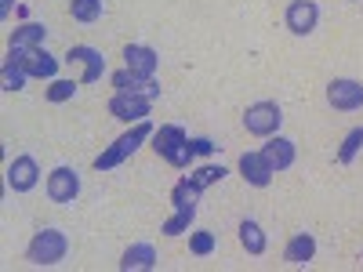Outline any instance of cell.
<instances>
[{
    "label": "cell",
    "instance_id": "1",
    "mask_svg": "<svg viewBox=\"0 0 363 272\" xmlns=\"http://www.w3.org/2000/svg\"><path fill=\"white\" fill-rule=\"evenodd\" d=\"M66 254H69V236L62 229H40L29 239V261L37 268H51L58 261H66Z\"/></svg>",
    "mask_w": 363,
    "mask_h": 272
},
{
    "label": "cell",
    "instance_id": "2",
    "mask_svg": "<svg viewBox=\"0 0 363 272\" xmlns=\"http://www.w3.org/2000/svg\"><path fill=\"white\" fill-rule=\"evenodd\" d=\"M153 149L171 164V167H189L193 160V149H189V135L182 131L178 124H164L160 131H153Z\"/></svg>",
    "mask_w": 363,
    "mask_h": 272
},
{
    "label": "cell",
    "instance_id": "3",
    "mask_svg": "<svg viewBox=\"0 0 363 272\" xmlns=\"http://www.w3.org/2000/svg\"><path fill=\"white\" fill-rule=\"evenodd\" d=\"M145 138H153V124H149V120H142V124H131V131H128V135H120V138L106 149V153L95 160V167H99V171H113V167H120V164H124Z\"/></svg>",
    "mask_w": 363,
    "mask_h": 272
},
{
    "label": "cell",
    "instance_id": "4",
    "mask_svg": "<svg viewBox=\"0 0 363 272\" xmlns=\"http://www.w3.org/2000/svg\"><path fill=\"white\" fill-rule=\"evenodd\" d=\"M280 124H284V109L277 102H255L244 113V128L255 138H272V135L280 131Z\"/></svg>",
    "mask_w": 363,
    "mask_h": 272
},
{
    "label": "cell",
    "instance_id": "5",
    "mask_svg": "<svg viewBox=\"0 0 363 272\" xmlns=\"http://www.w3.org/2000/svg\"><path fill=\"white\" fill-rule=\"evenodd\" d=\"M327 102L335 106L338 113H356L363 106V84L359 80H349V76H338L327 84Z\"/></svg>",
    "mask_w": 363,
    "mask_h": 272
},
{
    "label": "cell",
    "instance_id": "6",
    "mask_svg": "<svg viewBox=\"0 0 363 272\" xmlns=\"http://www.w3.org/2000/svg\"><path fill=\"white\" fill-rule=\"evenodd\" d=\"M149 109H153V98H145V95H124V91H116L113 102H109V113L116 120H124V124H142V120L149 116Z\"/></svg>",
    "mask_w": 363,
    "mask_h": 272
},
{
    "label": "cell",
    "instance_id": "7",
    "mask_svg": "<svg viewBox=\"0 0 363 272\" xmlns=\"http://www.w3.org/2000/svg\"><path fill=\"white\" fill-rule=\"evenodd\" d=\"M40 186V167L33 157H15L8 164V189L11 193H33Z\"/></svg>",
    "mask_w": 363,
    "mask_h": 272
},
{
    "label": "cell",
    "instance_id": "8",
    "mask_svg": "<svg viewBox=\"0 0 363 272\" xmlns=\"http://www.w3.org/2000/svg\"><path fill=\"white\" fill-rule=\"evenodd\" d=\"M48 196L51 203H73L80 196V174L73 167H55L48 174Z\"/></svg>",
    "mask_w": 363,
    "mask_h": 272
},
{
    "label": "cell",
    "instance_id": "9",
    "mask_svg": "<svg viewBox=\"0 0 363 272\" xmlns=\"http://www.w3.org/2000/svg\"><path fill=\"white\" fill-rule=\"evenodd\" d=\"M320 22V8H316V0H291V8H287V29L294 37H309L313 29Z\"/></svg>",
    "mask_w": 363,
    "mask_h": 272
},
{
    "label": "cell",
    "instance_id": "10",
    "mask_svg": "<svg viewBox=\"0 0 363 272\" xmlns=\"http://www.w3.org/2000/svg\"><path fill=\"white\" fill-rule=\"evenodd\" d=\"M160 66V55L153 47H145V44H128L124 47V69H131L135 76H145V80H153Z\"/></svg>",
    "mask_w": 363,
    "mask_h": 272
},
{
    "label": "cell",
    "instance_id": "11",
    "mask_svg": "<svg viewBox=\"0 0 363 272\" xmlns=\"http://www.w3.org/2000/svg\"><path fill=\"white\" fill-rule=\"evenodd\" d=\"M69 62H84V84H99L102 73H106V55L99 47H87V44H77L69 47Z\"/></svg>",
    "mask_w": 363,
    "mask_h": 272
},
{
    "label": "cell",
    "instance_id": "12",
    "mask_svg": "<svg viewBox=\"0 0 363 272\" xmlns=\"http://www.w3.org/2000/svg\"><path fill=\"white\" fill-rule=\"evenodd\" d=\"M240 174H244V181H247V186H255V189H265L277 171L269 167V160L262 157V149H258V153H244V157H240Z\"/></svg>",
    "mask_w": 363,
    "mask_h": 272
},
{
    "label": "cell",
    "instance_id": "13",
    "mask_svg": "<svg viewBox=\"0 0 363 272\" xmlns=\"http://www.w3.org/2000/svg\"><path fill=\"white\" fill-rule=\"evenodd\" d=\"M26 73L33 80H55L58 73V58L44 47H26Z\"/></svg>",
    "mask_w": 363,
    "mask_h": 272
},
{
    "label": "cell",
    "instance_id": "14",
    "mask_svg": "<svg viewBox=\"0 0 363 272\" xmlns=\"http://www.w3.org/2000/svg\"><path fill=\"white\" fill-rule=\"evenodd\" d=\"M262 157L269 160L272 171H287L294 164V142L291 138H280V135H272L265 145H262Z\"/></svg>",
    "mask_w": 363,
    "mask_h": 272
},
{
    "label": "cell",
    "instance_id": "15",
    "mask_svg": "<svg viewBox=\"0 0 363 272\" xmlns=\"http://www.w3.org/2000/svg\"><path fill=\"white\" fill-rule=\"evenodd\" d=\"M116 91H124V95H145V98H160V84L157 80H145V76H135L131 69H120L113 76Z\"/></svg>",
    "mask_w": 363,
    "mask_h": 272
},
{
    "label": "cell",
    "instance_id": "16",
    "mask_svg": "<svg viewBox=\"0 0 363 272\" xmlns=\"http://www.w3.org/2000/svg\"><path fill=\"white\" fill-rule=\"evenodd\" d=\"M120 268H124V272H149V268H157V247L153 244L128 247L124 258H120Z\"/></svg>",
    "mask_w": 363,
    "mask_h": 272
},
{
    "label": "cell",
    "instance_id": "17",
    "mask_svg": "<svg viewBox=\"0 0 363 272\" xmlns=\"http://www.w3.org/2000/svg\"><path fill=\"white\" fill-rule=\"evenodd\" d=\"M26 47H8V58H4V91H22L26 84Z\"/></svg>",
    "mask_w": 363,
    "mask_h": 272
},
{
    "label": "cell",
    "instance_id": "18",
    "mask_svg": "<svg viewBox=\"0 0 363 272\" xmlns=\"http://www.w3.org/2000/svg\"><path fill=\"white\" fill-rule=\"evenodd\" d=\"M284 258H287L291 265H309V261L316 258V239H313L309 232H298V236H291V239H287V251H284Z\"/></svg>",
    "mask_w": 363,
    "mask_h": 272
},
{
    "label": "cell",
    "instance_id": "19",
    "mask_svg": "<svg viewBox=\"0 0 363 272\" xmlns=\"http://www.w3.org/2000/svg\"><path fill=\"white\" fill-rule=\"evenodd\" d=\"M193 218H196V200H189V203H174V218H167L160 232H164V236H182V232H189Z\"/></svg>",
    "mask_w": 363,
    "mask_h": 272
},
{
    "label": "cell",
    "instance_id": "20",
    "mask_svg": "<svg viewBox=\"0 0 363 272\" xmlns=\"http://www.w3.org/2000/svg\"><path fill=\"white\" fill-rule=\"evenodd\" d=\"M240 244H244V251L247 254H265V232H262V225L258 222H251V218H244L240 222Z\"/></svg>",
    "mask_w": 363,
    "mask_h": 272
},
{
    "label": "cell",
    "instance_id": "21",
    "mask_svg": "<svg viewBox=\"0 0 363 272\" xmlns=\"http://www.w3.org/2000/svg\"><path fill=\"white\" fill-rule=\"evenodd\" d=\"M44 37H48V26H40V22H26V26H18L15 33H11V47H40Z\"/></svg>",
    "mask_w": 363,
    "mask_h": 272
},
{
    "label": "cell",
    "instance_id": "22",
    "mask_svg": "<svg viewBox=\"0 0 363 272\" xmlns=\"http://www.w3.org/2000/svg\"><path fill=\"white\" fill-rule=\"evenodd\" d=\"M225 174H229V171H225L222 164H203V167H196V171L189 174V181H193V186L203 193L207 186H215V181H222Z\"/></svg>",
    "mask_w": 363,
    "mask_h": 272
},
{
    "label": "cell",
    "instance_id": "23",
    "mask_svg": "<svg viewBox=\"0 0 363 272\" xmlns=\"http://www.w3.org/2000/svg\"><path fill=\"white\" fill-rule=\"evenodd\" d=\"M69 15H73L77 22H84V26L99 22V18H102V0H73Z\"/></svg>",
    "mask_w": 363,
    "mask_h": 272
},
{
    "label": "cell",
    "instance_id": "24",
    "mask_svg": "<svg viewBox=\"0 0 363 272\" xmlns=\"http://www.w3.org/2000/svg\"><path fill=\"white\" fill-rule=\"evenodd\" d=\"M359 149H363V128H352V131L345 135L342 149H338V160H342V164H352V160L359 157Z\"/></svg>",
    "mask_w": 363,
    "mask_h": 272
},
{
    "label": "cell",
    "instance_id": "25",
    "mask_svg": "<svg viewBox=\"0 0 363 272\" xmlns=\"http://www.w3.org/2000/svg\"><path fill=\"white\" fill-rule=\"evenodd\" d=\"M189 251H193L196 258H207L211 251H215V232H207V229H196V232L189 236Z\"/></svg>",
    "mask_w": 363,
    "mask_h": 272
},
{
    "label": "cell",
    "instance_id": "26",
    "mask_svg": "<svg viewBox=\"0 0 363 272\" xmlns=\"http://www.w3.org/2000/svg\"><path fill=\"white\" fill-rule=\"evenodd\" d=\"M73 95H77V80H55L48 87V98L51 102H69Z\"/></svg>",
    "mask_w": 363,
    "mask_h": 272
},
{
    "label": "cell",
    "instance_id": "27",
    "mask_svg": "<svg viewBox=\"0 0 363 272\" xmlns=\"http://www.w3.org/2000/svg\"><path fill=\"white\" fill-rule=\"evenodd\" d=\"M189 149H193V157H207V153H215V142H207V138H189Z\"/></svg>",
    "mask_w": 363,
    "mask_h": 272
},
{
    "label": "cell",
    "instance_id": "28",
    "mask_svg": "<svg viewBox=\"0 0 363 272\" xmlns=\"http://www.w3.org/2000/svg\"><path fill=\"white\" fill-rule=\"evenodd\" d=\"M11 4H15V0H0V18L11 15Z\"/></svg>",
    "mask_w": 363,
    "mask_h": 272
}]
</instances>
